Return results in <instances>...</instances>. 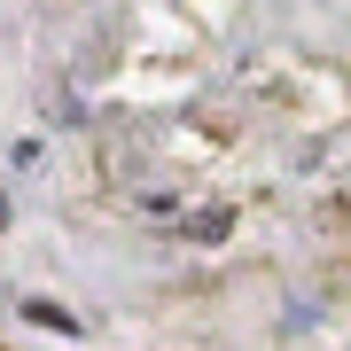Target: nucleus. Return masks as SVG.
I'll use <instances>...</instances> for the list:
<instances>
[{"label":"nucleus","instance_id":"2","mask_svg":"<svg viewBox=\"0 0 351 351\" xmlns=\"http://www.w3.org/2000/svg\"><path fill=\"white\" fill-rule=\"evenodd\" d=\"M0 226H8V195H0Z\"/></svg>","mask_w":351,"mask_h":351},{"label":"nucleus","instance_id":"1","mask_svg":"<svg viewBox=\"0 0 351 351\" xmlns=\"http://www.w3.org/2000/svg\"><path fill=\"white\" fill-rule=\"evenodd\" d=\"M24 320H32V328H55V336H78V320L63 313V304H47V297H32V304H24Z\"/></svg>","mask_w":351,"mask_h":351}]
</instances>
